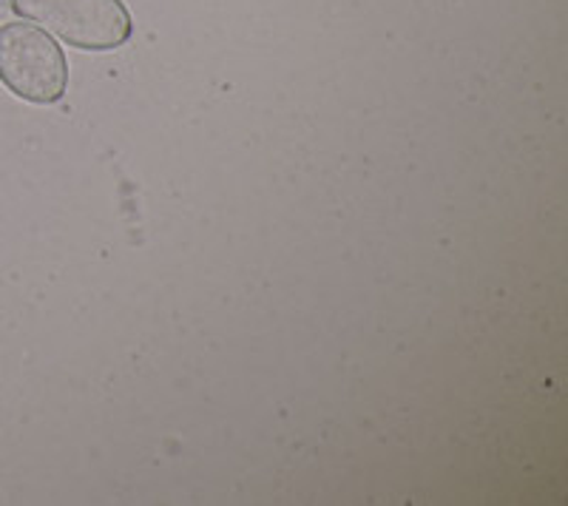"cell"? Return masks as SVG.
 Returning <instances> with one entry per match:
<instances>
[{"label": "cell", "mask_w": 568, "mask_h": 506, "mask_svg": "<svg viewBox=\"0 0 568 506\" xmlns=\"http://www.w3.org/2000/svg\"><path fill=\"white\" fill-rule=\"evenodd\" d=\"M0 83L32 105L60 103L69 89V63L54 38L34 23L0 27Z\"/></svg>", "instance_id": "6da1fadb"}, {"label": "cell", "mask_w": 568, "mask_h": 506, "mask_svg": "<svg viewBox=\"0 0 568 506\" xmlns=\"http://www.w3.org/2000/svg\"><path fill=\"white\" fill-rule=\"evenodd\" d=\"M9 7L80 52H111L134 34L123 0H9Z\"/></svg>", "instance_id": "7a4b0ae2"}]
</instances>
